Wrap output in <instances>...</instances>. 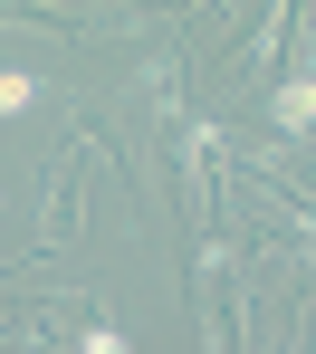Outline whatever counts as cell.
<instances>
[{
    "label": "cell",
    "instance_id": "6da1fadb",
    "mask_svg": "<svg viewBox=\"0 0 316 354\" xmlns=\"http://www.w3.org/2000/svg\"><path fill=\"white\" fill-rule=\"evenodd\" d=\"M268 124L288 134V144H316V67L297 58L288 77H268Z\"/></svg>",
    "mask_w": 316,
    "mask_h": 354
},
{
    "label": "cell",
    "instance_id": "7a4b0ae2",
    "mask_svg": "<svg viewBox=\"0 0 316 354\" xmlns=\"http://www.w3.org/2000/svg\"><path fill=\"white\" fill-rule=\"evenodd\" d=\"M144 106H154V124L183 115V48L173 39H154V58H144Z\"/></svg>",
    "mask_w": 316,
    "mask_h": 354
},
{
    "label": "cell",
    "instance_id": "3957f363",
    "mask_svg": "<svg viewBox=\"0 0 316 354\" xmlns=\"http://www.w3.org/2000/svg\"><path fill=\"white\" fill-rule=\"evenodd\" d=\"M288 19H297V0H268V19H259V29H250V48H240V67H250V77H268L278 39H288Z\"/></svg>",
    "mask_w": 316,
    "mask_h": 354
},
{
    "label": "cell",
    "instance_id": "277c9868",
    "mask_svg": "<svg viewBox=\"0 0 316 354\" xmlns=\"http://www.w3.org/2000/svg\"><path fill=\"white\" fill-rule=\"evenodd\" d=\"M39 96H48V77H39V67H0V124H19Z\"/></svg>",
    "mask_w": 316,
    "mask_h": 354
},
{
    "label": "cell",
    "instance_id": "5b68a950",
    "mask_svg": "<svg viewBox=\"0 0 316 354\" xmlns=\"http://www.w3.org/2000/svg\"><path fill=\"white\" fill-rule=\"evenodd\" d=\"M77 345H86V354H125V326H115V316H106V306H96V316H86V335H77Z\"/></svg>",
    "mask_w": 316,
    "mask_h": 354
}]
</instances>
